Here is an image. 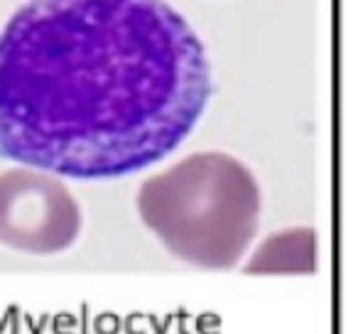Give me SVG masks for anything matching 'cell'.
I'll list each match as a JSON object with an SVG mask.
<instances>
[{
	"label": "cell",
	"instance_id": "obj_1",
	"mask_svg": "<svg viewBox=\"0 0 358 334\" xmlns=\"http://www.w3.org/2000/svg\"><path fill=\"white\" fill-rule=\"evenodd\" d=\"M214 91L164 0H27L0 32V158L106 180L177 148Z\"/></svg>",
	"mask_w": 358,
	"mask_h": 334
},
{
	"label": "cell",
	"instance_id": "obj_2",
	"mask_svg": "<svg viewBox=\"0 0 358 334\" xmlns=\"http://www.w3.org/2000/svg\"><path fill=\"white\" fill-rule=\"evenodd\" d=\"M138 211L179 260L224 270L238 263L258 234L260 187L234 155L206 150L145 180Z\"/></svg>",
	"mask_w": 358,
	"mask_h": 334
},
{
	"label": "cell",
	"instance_id": "obj_3",
	"mask_svg": "<svg viewBox=\"0 0 358 334\" xmlns=\"http://www.w3.org/2000/svg\"><path fill=\"white\" fill-rule=\"evenodd\" d=\"M81 231V209L64 182L27 167L0 172V244L59 253Z\"/></svg>",
	"mask_w": 358,
	"mask_h": 334
},
{
	"label": "cell",
	"instance_id": "obj_4",
	"mask_svg": "<svg viewBox=\"0 0 358 334\" xmlns=\"http://www.w3.org/2000/svg\"><path fill=\"white\" fill-rule=\"evenodd\" d=\"M317 239L309 226H294L268 236L245 263V273H312Z\"/></svg>",
	"mask_w": 358,
	"mask_h": 334
}]
</instances>
